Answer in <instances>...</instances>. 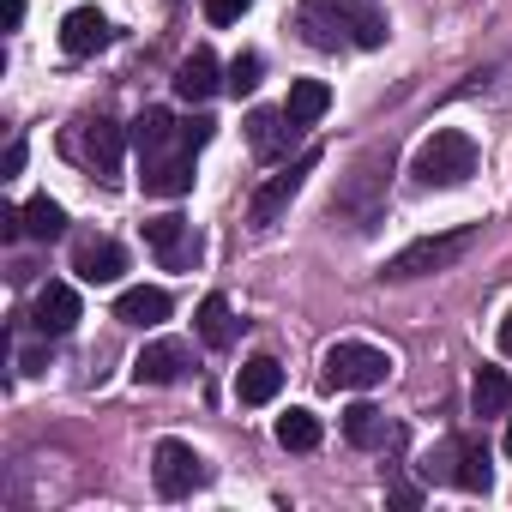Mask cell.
I'll list each match as a JSON object with an SVG mask.
<instances>
[{"label": "cell", "instance_id": "ba28073f", "mask_svg": "<svg viewBox=\"0 0 512 512\" xmlns=\"http://www.w3.org/2000/svg\"><path fill=\"white\" fill-rule=\"evenodd\" d=\"M296 31L314 43V49H338V43H350V31H356V0H302L296 7Z\"/></svg>", "mask_w": 512, "mask_h": 512}, {"label": "cell", "instance_id": "5bb4252c", "mask_svg": "<svg viewBox=\"0 0 512 512\" xmlns=\"http://www.w3.org/2000/svg\"><path fill=\"white\" fill-rule=\"evenodd\" d=\"M223 91V67H217V55L199 43L181 67H175V97H187V103H205V97H217Z\"/></svg>", "mask_w": 512, "mask_h": 512}, {"label": "cell", "instance_id": "4fadbf2b", "mask_svg": "<svg viewBox=\"0 0 512 512\" xmlns=\"http://www.w3.org/2000/svg\"><path fill=\"white\" fill-rule=\"evenodd\" d=\"M73 272H79L85 284H115V278L127 272V253H121V241L91 235V241H79V247H73Z\"/></svg>", "mask_w": 512, "mask_h": 512}, {"label": "cell", "instance_id": "ac0fdd59", "mask_svg": "<svg viewBox=\"0 0 512 512\" xmlns=\"http://www.w3.org/2000/svg\"><path fill=\"white\" fill-rule=\"evenodd\" d=\"M115 320L121 326H163L169 320V290H151V284H139V290H121L115 296Z\"/></svg>", "mask_w": 512, "mask_h": 512}, {"label": "cell", "instance_id": "d6a6232c", "mask_svg": "<svg viewBox=\"0 0 512 512\" xmlns=\"http://www.w3.org/2000/svg\"><path fill=\"white\" fill-rule=\"evenodd\" d=\"M500 350H506V356H512V314H506V320H500Z\"/></svg>", "mask_w": 512, "mask_h": 512}, {"label": "cell", "instance_id": "ffe728a7", "mask_svg": "<svg viewBox=\"0 0 512 512\" xmlns=\"http://www.w3.org/2000/svg\"><path fill=\"white\" fill-rule=\"evenodd\" d=\"M344 440H350V446H362V452H374V446H386V440H392V422H386L374 404H350V410H344Z\"/></svg>", "mask_w": 512, "mask_h": 512}, {"label": "cell", "instance_id": "83f0119b", "mask_svg": "<svg viewBox=\"0 0 512 512\" xmlns=\"http://www.w3.org/2000/svg\"><path fill=\"white\" fill-rule=\"evenodd\" d=\"M350 43H356V49H380V43H386V13H380V7H356Z\"/></svg>", "mask_w": 512, "mask_h": 512}, {"label": "cell", "instance_id": "9a60e30c", "mask_svg": "<svg viewBox=\"0 0 512 512\" xmlns=\"http://www.w3.org/2000/svg\"><path fill=\"white\" fill-rule=\"evenodd\" d=\"M145 169V193H157V199H181V193H193V151H163L157 163H139Z\"/></svg>", "mask_w": 512, "mask_h": 512}, {"label": "cell", "instance_id": "44dd1931", "mask_svg": "<svg viewBox=\"0 0 512 512\" xmlns=\"http://www.w3.org/2000/svg\"><path fill=\"white\" fill-rule=\"evenodd\" d=\"M452 482H458L464 494H488L494 470H488V446H482V440H458V458H452Z\"/></svg>", "mask_w": 512, "mask_h": 512}, {"label": "cell", "instance_id": "8992f818", "mask_svg": "<svg viewBox=\"0 0 512 512\" xmlns=\"http://www.w3.org/2000/svg\"><path fill=\"white\" fill-rule=\"evenodd\" d=\"M151 482H157L163 500H181V494L205 488L211 470H205V458H199L187 440H157V452H151Z\"/></svg>", "mask_w": 512, "mask_h": 512}, {"label": "cell", "instance_id": "f1b7e54d", "mask_svg": "<svg viewBox=\"0 0 512 512\" xmlns=\"http://www.w3.org/2000/svg\"><path fill=\"white\" fill-rule=\"evenodd\" d=\"M211 133H217V121H211V115H187V121H181V151L211 145Z\"/></svg>", "mask_w": 512, "mask_h": 512}, {"label": "cell", "instance_id": "9c48e42d", "mask_svg": "<svg viewBox=\"0 0 512 512\" xmlns=\"http://www.w3.org/2000/svg\"><path fill=\"white\" fill-rule=\"evenodd\" d=\"M145 241L157 247V260H163L169 272L199 266V235H193V223H187V217H175V211L151 217V223H145Z\"/></svg>", "mask_w": 512, "mask_h": 512}, {"label": "cell", "instance_id": "6da1fadb", "mask_svg": "<svg viewBox=\"0 0 512 512\" xmlns=\"http://www.w3.org/2000/svg\"><path fill=\"white\" fill-rule=\"evenodd\" d=\"M470 247H476V229H470V223H464V229H452V235H422V241H410V247H398V253H392V260L380 266V278H386V284L434 278V272L458 266Z\"/></svg>", "mask_w": 512, "mask_h": 512}, {"label": "cell", "instance_id": "7a4b0ae2", "mask_svg": "<svg viewBox=\"0 0 512 512\" xmlns=\"http://www.w3.org/2000/svg\"><path fill=\"white\" fill-rule=\"evenodd\" d=\"M410 175H416V187H458V181H470L476 175V139L458 133V127H440L410 157Z\"/></svg>", "mask_w": 512, "mask_h": 512}, {"label": "cell", "instance_id": "4316f807", "mask_svg": "<svg viewBox=\"0 0 512 512\" xmlns=\"http://www.w3.org/2000/svg\"><path fill=\"white\" fill-rule=\"evenodd\" d=\"M260 73H266V61L247 49V55H235V61L223 67V91H229V97H253V91H260Z\"/></svg>", "mask_w": 512, "mask_h": 512}, {"label": "cell", "instance_id": "277c9868", "mask_svg": "<svg viewBox=\"0 0 512 512\" xmlns=\"http://www.w3.org/2000/svg\"><path fill=\"white\" fill-rule=\"evenodd\" d=\"M314 169H320V145H308V151H302L296 163H284V169H278V175H272V181H266L260 193L247 199V223H253V229H272V223H278V217L290 211V199L302 193V181H308Z\"/></svg>", "mask_w": 512, "mask_h": 512}, {"label": "cell", "instance_id": "2e32d148", "mask_svg": "<svg viewBox=\"0 0 512 512\" xmlns=\"http://www.w3.org/2000/svg\"><path fill=\"white\" fill-rule=\"evenodd\" d=\"M109 43V19L97 13V7H73L67 19H61V49L73 55V61H85V55H97Z\"/></svg>", "mask_w": 512, "mask_h": 512}, {"label": "cell", "instance_id": "1f68e13d", "mask_svg": "<svg viewBox=\"0 0 512 512\" xmlns=\"http://www.w3.org/2000/svg\"><path fill=\"white\" fill-rule=\"evenodd\" d=\"M19 169H25V139H13V145H7V157H0V181H13Z\"/></svg>", "mask_w": 512, "mask_h": 512}, {"label": "cell", "instance_id": "603a6c76", "mask_svg": "<svg viewBox=\"0 0 512 512\" xmlns=\"http://www.w3.org/2000/svg\"><path fill=\"white\" fill-rule=\"evenodd\" d=\"M199 338L211 350H229L235 344V308H229V296H205L199 302Z\"/></svg>", "mask_w": 512, "mask_h": 512}, {"label": "cell", "instance_id": "30bf717a", "mask_svg": "<svg viewBox=\"0 0 512 512\" xmlns=\"http://www.w3.org/2000/svg\"><path fill=\"white\" fill-rule=\"evenodd\" d=\"M302 133H308V127H296L284 109H253V115H247V151L260 157V163H278Z\"/></svg>", "mask_w": 512, "mask_h": 512}, {"label": "cell", "instance_id": "d4e9b609", "mask_svg": "<svg viewBox=\"0 0 512 512\" xmlns=\"http://www.w3.org/2000/svg\"><path fill=\"white\" fill-rule=\"evenodd\" d=\"M470 404H476V416H500V410L512 404V380H506L500 368H482L476 386H470Z\"/></svg>", "mask_w": 512, "mask_h": 512}, {"label": "cell", "instance_id": "e0dca14e", "mask_svg": "<svg viewBox=\"0 0 512 512\" xmlns=\"http://www.w3.org/2000/svg\"><path fill=\"white\" fill-rule=\"evenodd\" d=\"M181 145V127L169 121V109H145L139 121H133V151H139V163H157L163 151H175Z\"/></svg>", "mask_w": 512, "mask_h": 512}, {"label": "cell", "instance_id": "7402d4cb", "mask_svg": "<svg viewBox=\"0 0 512 512\" xmlns=\"http://www.w3.org/2000/svg\"><path fill=\"white\" fill-rule=\"evenodd\" d=\"M326 109H332V91H326L320 79H296V85H290V103H284V115H290L296 127H314Z\"/></svg>", "mask_w": 512, "mask_h": 512}, {"label": "cell", "instance_id": "8fae6325", "mask_svg": "<svg viewBox=\"0 0 512 512\" xmlns=\"http://www.w3.org/2000/svg\"><path fill=\"white\" fill-rule=\"evenodd\" d=\"M187 368H193V350H187L181 338H157V344H145V350H139L133 380H139V386H175Z\"/></svg>", "mask_w": 512, "mask_h": 512}, {"label": "cell", "instance_id": "3957f363", "mask_svg": "<svg viewBox=\"0 0 512 512\" xmlns=\"http://www.w3.org/2000/svg\"><path fill=\"white\" fill-rule=\"evenodd\" d=\"M386 374H392V356L374 350V344H332L326 362H320V380H326L332 392H368V386H380Z\"/></svg>", "mask_w": 512, "mask_h": 512}, {"label": "cell", "instance_id": "5b68a950", "mask_svg": "<svg viewBox=\"0 0 512 512\" xmlns=\"http://www.w3.org/2000/svg\"><path fill=\"white\" fill-rule=\"evenodd\" d=\"M67 157L85 163V169H97L103 181H115V175H121V127H115L109 115L73 121V127H67Z\"/></svg>", "mask_w": 512, "mask_h": 512}, {"label": "cell", "instance_id": "cb8c5ba5", "mask_svg": "<svg viewBox=\"0 0 512 512\" xmlns=\"http://www.w3.org/2000/svg\"><path fill=\"white\" fill-rule=\"evenodd\" d=\"M25 235H31V241H61V235H67V211H61L49 193L25 199Z\"/></svg>", "mask_w": 512, "mask_h": 512}, {"label": "cell", "instance_id": "f546056e", "mask_svg": "<svg viewBox=\"0 0 512 512\" xmlns=\"http://www.w3.org/2000/svg\"><path fill=\"white\" fill-rule=\"evenodd\" d=\"M452 458H458V440H446L440 452H428V458H422V476H428V482H452Z\"/></svg>", "mask_w": 512, "mask_h": 512}, {"label": "cell", "instance_id": "52a82bcc", "mask_svg": "<svg viewBox=\"0 0 512 512\" xmlns=\"http://www.w3.org/2000/svg\"><path fill=\"white\" fill-rule=\"evenodd\" d=\"M392 175V145L386 151H368L356 169H350V181L332 193V217H362V223H374V193H380V181Z\"/></svg>", "mask_w": 512, "mask_h": 512}, {"label": "cell", "instance_id": "d6986e66", "mask_svg": "<svg viewBox=\"0 0 512 512\" xmlns=\"http://www.w3.org/2000/svg\"><path fill=\"white\" fill-rule=\"evenodd\" d=\"M278 392H284V368H278L272 356L241 362V374H235V398H241V404H272Z\"/></svg>", "mask_w": 512, "mask_h": 512}, {"label": "cell", "instance_id": "836d02e7", "mask_svg": "<svg viewBox=\"0 0 512 512\" xmlns=\"http://www.w3.org/2000/svg\"><path fill=\"white\" fill-rule=\"evenodd\" d=\"M506 452H512V428H506Z\"/></svg>", "mask_w": 512, "mask_h": 512}, {"label": "cell", "instance_id": "4dcf8cb0", "mask_svg": "<svg viewBox=\"0 0 512 512\" xmlns=\"http://www.w3.org/2000/svg\"><path fill=\"white\" fill-rule=\"evenodd\" d=\"M247 7H253V0H205V19H211V25H235Z\"/></svg>", "mask_w": 512, "mask_h": 512}, {"label": "cell", "instance_id": "484cf974", "mask_svg": "<svg viewBox=\"0 0 512 512\" xmlns=\"http://www.w3.org/2000/svg\"><path fill=\"white\" fill-rule=\"evenodd\" d=\"M278 446H290V452H314V446H320V416H314V410H290V416H278Z\"/></svg>", "mask_w": 512, "mask_h": 512}, {"label": "cell", "instance_id": "7c38bea8", "mask_svg": "<svg viewBox=\"0 0 512 512\" xmlns=\"http://www.w3.org/2000/svg\"><path fill=\"white\" fill-rule=\"evenodd\" d=\"M31 326L43 338H67L79 326V290L73 284H43L37 290V308H31Z\"/></svg>", "mask_w": 512, "mask_h": 512}]
</instances>
